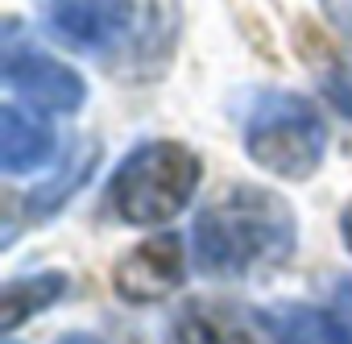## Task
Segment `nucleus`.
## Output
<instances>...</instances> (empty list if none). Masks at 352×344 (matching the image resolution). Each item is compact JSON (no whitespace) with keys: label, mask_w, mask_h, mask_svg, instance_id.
Masks as SVG:
<instances>
[{"label":"nucleus","mask_w":352,"mask_h":344,"mask_svg":"<svg viewBox=\"0 0 352 344\" xmlns=\"http://www.w3.org/2000/svg\"><path fill=\"white\" fill-rule=\"evenodd\" d=\"M204 179V162L183 141H141L108 183L112 212L124 224L157 228L179 216Z\"/></svg>","instance_id":"f03ea898"},{"label":"nucleus","mask_w":352,"mask_h":344,"mask_svg":"<svg viewBox=\"0 0 352 344\" xmlns=\"http://www.w3.org/2000/svg\"><path fill=\"white\" fill-rule=\"evenodd\" d=\"M58 344H100L96 336H87V332H75V336H63Z\"/></svg>","instance_id":"dca6fc26"},{"label":"nucleus","mask_w":352,"mask_h":344,"mask_svg":"<svg viewBox=\"0 0 352 344\" xmlns=\"http://www.w3.org/2000/svg\"><path fill=\"white\" fill-rule=\"evenodd\" d=\"M319 9L327 17V25L344 38H352V0H319Z\"/></svg>","instance_id":"ddd939ff"},{"label":"nucleus","mask_w":352,"mask_h":344,"mask_svg":"<svg viewBox=\"0 0 352 344\" xmlns=\"http://www.w3.org/2000/svg\"><path fill=\"white\" fill-rule=\"evenodd\" d=\"M195 261L212 278H249L294 253L298 220L290 204L253 183L224 187L195 220Z\"/></svg>","instance_id":"f257e3e1"},{"label":"nucleus","mask_w":352,"mask_h":344,"mask_svg":"<svg viewBox=\"0 0 352 344\" xmlns=\"http://www.w3.org/2000/svg\"><path fill=\"white\" fill-rule=\"evenodd\" d=\"M278 336L286 344H352V332L340 315L319 311V307H274L270 311Z\"/></svg>","instance_id":"9b49d317"},{"label":"nucleus","mask_w":352,"mask_h":344,"mask_svg":"<svg viewBox=\"0 0 352 344\" xmlns=\"http://www.w3.org/2000/svg\"><path fill=\"white\" fill-rule=\"evenodd\" d=\"M42 25L87 54L112 50L129 30H133V0H38Z\"/></svg>","instance_id":"39448f33"},{"label":"nucleus","mask_w":352,"mask_h":344,"mask_svg":"<svg viewBox=\"0 0 352 344\" xmlns=\"http://www.w3.org/2000/svg\"><path fill=\"white\" fill-rule=\"evenodd\" d=\"M54 145L58 141L46 120H38L13 100L0 108V170L5 175H30V170L46 166L54 158Z\"/></svg>","instance_id":"6e6552de"},{"label":"nucleus","mask_w":352,"mask_h":344,"mask_svg":"<svg viewBox=\"0 0 352 344\" xmlns=\"http://www.w3.org/2000/svg\"><path fill=\"white\" fill-rule=\"evenodd\" d=\"M174 332H179V344H286L270 311L228 303V299L187 303Z\"/></svg>","instance_id":"423d86ee"},{"label":"nucleus","mask_w":352,"mask_h":344,"mask_svg":"<svg viewBox=\"0 0 352 344\" xmlns=\"http://www.w3.org/2000/svg\"><path fill=\"white\" fill-rule=\"evenodd\" d=\"M5 87L42 112H79L87 100V83L75 67L34 46H17L13 38H5Z\"/></svg>","instance_id":"20e7f679"},{"label":"nucleus","mask_w":352,"mask_h":344,"mask_svg":"<svg viewBox=\"0 0 352 344\" xmlns=\"http://www.w3.org/2000/svg\"><path fill=\"white\" fill-rule=\"evenodd\" d=\"M336 315L348 323V332H352V278H344L340 286H336Z\"/></svg>","instance_id":"4468645a"},{"label":"nucleus","mask_w":352,"mask_h":344,"mask_svg":"<svg viewBox=\"0 0 352 344\" xmlns=\"http://www.w3.org/2000/svg\"><path fill=\"white\" fill-rule=\"evenodd\" d=\"M71 290L67 274L50 270V274H30V278H17L0 290V332H17L30 315L54 307L63 294Z\"/></svg>","instance_id":"9d476101"},{"label":"nucleus","mask_w":352,"mask_h":344,"mask_svg":"<svg viewBox=\"0 0 352 344\" xmlns=\"http://www.w3.org/2000/svg\"><path fill=\"white\" fill-rule=\"evenodd\" d=\"M340 237H344V245H348V253H352V204H348L344 216H340Z\"/></svg>","instance_id":"2eb2a0df"},{"label":"nucleus","mask_w":352,"mask_h":344,"mask_svg":"<svg viewBox=\"0 0 352 344\" xmlns=\"http://www.w3.org/2000/svg\"><path fill=\"white\" fill-rule=\"evenodd\" d=\"M245 149L261 170L286 183H302L323 166L327 125L311 100L290 92H265L245 120Z\"/></svg>","instance_id":"7ed1b4c3"},{"label":"nucleus","mask_w":352,"mask_h":344,"mask_svg":"<svg viewBox=\"0 0 352 344\" xmlns=\"http://www.w3.org/2000/svg\"><path fill=\"white\" fill-rule=\"evenodd\" d=\"M183 278H187V257H183V241L174 233H157V237L141 241L112 270V282H116L120 299H129V303H157L170 290H179Z\"/></svg>","instance_id":"0eeeda50"},{"label":"nucleus","mask_w":352,"mask_h":344,"mask_svg":"<svg viewBox=\"0 0 352 344\" xmlns=\"http://www.w3.org/2000/svg\"><path fill=\"white\" fill-rule=\"evenodd\" d=\"M323 92H327L331 108L352 120V58H344L340 67H331V75L323 79Z\"/></svg>","instance_id":"f8f14e48"},{"label":"nucleus","mask_w":352,"mask_h":344,"mask_svg":"<svg viewBox=\"0 0 352 344\" xmlns=\"http://www.w3.org/2000/svg\"><path fill=\"white\" fill-rule=\"evenodd\" d=\"M100 153H104V145H100V141H83V145L67 158V166H58V175H54V179H46L42 187H34V191H30L25 212H30L34 220H46V216H54L58 208H67V204H71V195L91 179V170H96Z\"/></svg>","instance_id":"1a4fd4ad"}]
</instances>
